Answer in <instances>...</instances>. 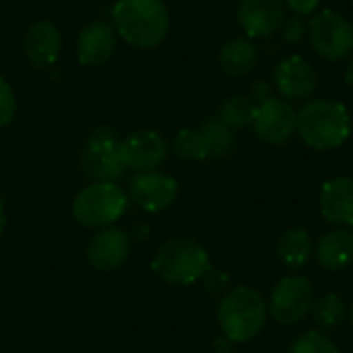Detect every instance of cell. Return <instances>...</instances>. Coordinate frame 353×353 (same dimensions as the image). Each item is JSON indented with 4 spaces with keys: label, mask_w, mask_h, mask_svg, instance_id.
<instances>
[{
    "label": "cell",
    "mask_w": 353,
    "mask_h": 353,
    "mask_svg": "<svg viewBox=\"0 0 353 353\" xmlns=\"http://www.w3.org/2000/svg\"><path fill=\"white\" fill-rule=\"evenodd\" d=\"M112 19L116 33L139 50L157 48L170 31V10L163 0H118Z\"/></svg>",
    "instance_id": "cell-1"
},
{
    "label": "cell",
    "mask_w": 353,
    "mask_h": 353,
    "mask_svg": "<svg viewBox=\"0 0 353 353\" xmlns=\"http://www.w3.org/2000/svg\"><path fill=\"white\" fill-rule=\"evenodd\" d=\"M296 132L310 149L333 151L350 139L352 114L341 101L327 97L308 99L298 110Z\"/></svg>",
    "instance_id": "cell-2"
},
{
    "label": "cell",
    "mask_w": 353,
    "mask_h": 353,
    "mask_svg": "<svg viewBox=\"0 0 353 353\" xmlns=\"http://www.w3.org/2000/svg\"><path fill=\"white\" fill-rule=\"evenodd\" d=\"M269 319L267 300L252 288H232L219 302L217 321L221 333L232 343H248L256 339Z\"/></svg>",
    "instance_id": "cell-3"
},
{
    "label": "cell",
    "mask_w": 353,
    "mask_h": 353,
    "mask_svg": "<svg viewBox=\"0 0 353 353\" xmlns=\"http://www.w3.org/2000/svg\"><path fill=\"white\" fill-rule=\"evenodd\" d=\"M151 269L174 285H192L211 271L209 252L192 238H172L153 254Z\"/></svg>",
    "instance_id": "cell-4"
},
{
    "label": "cell",
    "mask_w": 353,
    "mask_h": 353,
    "mask_svg": "<svg viewBox=\"0 0 353 353\" xmlns=\"http://www.w3.org/2000/svg\"><path fill=\"white\" fill-rule=\"evenodd\" d=\"M128 194L116 182H91L72 201V217L85 228H108L124 215Z\"/></svg>",
    "instance_id": "cell-5"
},
{
    "label": "cell",
    "mask_w": 353,
    "mask_h": 353,
    "mask_svg": "<svg viewBox=\"0 0 353 353\" xmlns=\"http://www.w3.org/2000/svg\"><path fill=\"white\" fill-rule=\"evenodd\" d=\"M308 39L319 56L339 62L353 52V25L335 8H323L308 21Z\"/></svg>",
    "instance_id": "cell-6"
},
{
    "label": "cell",
    "mask_w": 353,
    "mask_h": 353,
    "mask_svg": "<svg viewBox=\"0 0 353 353\" xmlns=\"http://www.w3.org/2000/svg\"><path fill=\"white\" fill-rule=\"evenodd\" d=\"M314 304V288L304 275H288L281 277L269 296V316L283 327L300 325L312 310Z\"/></svg>",
    "instance_id": "cell-7"
},
{
    "label": "cell",
    "mask_w": 353,
    "mask_h": 353,
    "mask_svg": "<svg viewBox=\"0 0 353 353\" xmlns=\"http://www.w3.org/2000/svg\"><path fill=\"white\" fill-rule=\"evenodd\" d=\"M83 170L93 182H116L124 174L120 159V141L108 126H99L91 132L81 155Z\"/></svg>",
    "instance_id": "cell-8"
},
{
    "label": "cell",
    "mask_w": 353,
    "mask_h": 353,
    "mask_svg": "<svg viewBox=\"0 0 353 353\" xmlns=\"http://www.w3.org/2000/svg\"><path fill=\"white\" fill-rule=\"evenodd\" d=\"M298 126V110L283 97H269L256 103L252 128L267 145H285Z\"/></svg>",
    "instance_id": "cell-9"
},
{
    "label": "cell",
    "mask_w": 353,
    "mask_h": 353,
    "mask_svg": "<svg viewBox=\"0 0 353 353\" xmlns=\"http://www.w3.org/2000/svg\"><path fill=\"white\" fill-rule=\"evenodd\" d=\"M273 85L288 101H302L314 95L319 87V72L310 60L300 54L285 56L273 70Z\"/></svg>",
    "instance_id": "cell-10"
},
{
    "label": "cell",
    "mask_w": 353,
    "mask_h": 353,
    "mask_svg": "<svg viewBox=\"0 0 353 353\" xmlns=\"http://www.w3.org/2000/svg\"><path fill=\"white\" fill-rule=\"evenodd\" d=\"M180 184L176 178L161 172H139L128 182V199H132L143 211L159 213L174 205Z\"/></svg>",
    "instance_id": "cell-11"
},
{
    "label": "cell",
    "mask_w": 353,
    "mask_h": 353,
    "mask_svg": "<svg viewBox=\"0 0 353 353\" xmlns=\"http://www.w3.org/2000/svg\"><path fill=\"white\" fill-rule=\"evenodd\" d=\"M285 0H240L238 23L248 39L271 37L281 31L288 14Z\"/></svg>",
    "instance_id": "cell-12"
},
{
    "label": "cell",
    "mask_w": 353,
    "mask_h": 353,
    "mask_svg": "<svg viewBox=\"0 0 353 353\" xmlns=\"http://www.w3.org/2000/svg\"><path fill=\"white\" fill-rule=\"evenodd\" d=\"M168 157V141L155 130H139L120 141V159L124 168L151 172Z\"/></svg>",
    "instance_id": "cell-13"
},
{
    "label": "cell",
    "mask_w": 353,
    "mask_h": 353,
    "mask_svg": "<svg viewBox=\"0 0 353 353\" xmlns=\"http://www.w3.org/2000/svg\"><path fill=\"white\" fill-rule=\"evenodd\" d=\"M130 254V236L114 225L101 228L87 246V259L97 271H116Z\"/></svg>",
    "instance_id": "cell-14"
},
{
    "label": "cell",
    "mask_w": 353,
    "mask_h": 353,
    "mask_svg": "<svg viewBox=\"0 0 353 353\" xmlns=\"http://www.w3.org/2000/svg\"><path fill=\"white\" fill-rule=\"evenodd\" d=\"M116 29L110 23H89L77 37V58L83 66H101L116 52Z\"/></svg>",
    "instance_id": "cell-15"
},
{
    "label": "cell",
    "mask_w": 353,
    "mask_h": 353,
    "mask_svg": "<svg viewBox=\"0 0 353 353\" xmlns=\"http://www.w3.org/2000/svg\"><path fill=\"white\" fill-rule=\"evenodd\" d=\"M321 215L339 228L353 225V178L337 176L321 188Z\"/></svg>",
    "instance_id": "cell-16"
},
{
    "label": "cell",
    "mask_w": 353,
    "mask_h": 353,
    "mask_svg": "<svg viewBox=\"0 0 353 353\" xmlns=\"http://www.w3.org/2000/svg\"><path fill=\"white\" fill-rule=\"evenodd\" d=\"M62 52V35L52 21H37L25 33V54L37 68L52 66Z\"/></svg>",
    "instance_id": "cell-17"
},
{
    "label": "cell",
    "mask_w": 353,
    "mask_h": 353,
    "mask_svg": "<svg viewBox=\"0 0 353 353\" xmlns=\"http://www.w3.org/2000/svg\"><path fill=\"white\" fill-rule=\"evenodd\" d=\"M314 259L316 263L331 271H343L353 263V232L347 228L331 230L323 234L314 246Z\"/></svg>",
    "instance_id": "cell-18"
},
{
    "label": "cell",
    "mask_w": 353,
    "mask_h": 353,
    "mask_svg": "<svg viewBox=\"0 0 353 353\" xmlns=\"http://www.w3.org/2000/svg\"><path fill=\"white\" fill-rule=\"evenodd\" d=\"M277 259L283 267L298 271L308 265V261L314 256V244L310 238V232L304 228H290L285 230L277 240Z\"/></svg>",
    "instance_id": "cell-19"
},
{
    "label": "cell",
    "mask_w": 353,
    "mask_h": 353,
    "mask_svg": "<svg viewBox=\"0 0 353 353\" xmlns=\"http://www.w3.org/2000/svg\"><path fill=\"white\" fill-rule=\"evenodd\" d=\"M259 64V50L248 37H236L221 46L219 68L230 77H246Z\"/></svg>",
    "instance_id": "cell-20"
},
{
    "label": "cell",
    "mask_w": 353,
    "mask_h": 353,
    "mask_svg": "<svg viewBox=\"0 0 353 353\" xmlns=\"http://www.w3.org/2000/svg\"><path fill=\"white\" fill-rule=\"evenodd\" d=\"M199 130L205 139L209 157H225L232 153L236 145V130L228 126L219 116H211L209 120H205Z\"/></svg>",
    "instance_id": "cell-21"
},
{
    "label": "cell",
    "mask_w": 353,
    "mask_h": 353,
    "mask_svg": "<svg viewBox=\"0 0 353 353\" xmlns=\"http://www.w3.org/2000/svg\"><path fill=\"white\" fill-rule=\"evenodd\" d=\"M312 321L321 331H335L339 329L347 319V306L341 296L337 294H325L312 304Z\"/></svg>",
    "instance_id": "cell-22"
},
{
    "label": "cell",
    "mask_w": 353,
    "mask_h": 353,
    "mask_svg": "<svg viewBox=\"0 0 353 353\" xmlns=\"http://www.w3.org/2000/svg\"><path fill=\"white\" fill-rule=\"evenodd\" d=\"M254 112H256V101L250 95H230L221 103L217 116L228 126L238 130V128H244V126H252Z\"/></svg>",
    "instance_id": "cell-23"
},
{
    "label": "cell",
    "mask_w": 353,
    "mask_h": 353,
    "mask_svg": "<svg viewBox=\"0 0 353 353\" xmlns=\"http://www.w3.org/2000/svg\"><path fill=\"white\" fill-rule=\"evenodd\" d=\"M174 153L186 161H203L209 157L205 139L196 128H182L174 139Z\"/></svg>",
    "instance_id": "cell-24"
},
{
    "label": "cell",
    "mask_w": 353,
    "mask_h": 353,
    "mask_svg": "<svg viewBox=\"0 0 353 353\" xmlns=\"http://www.w3.org/2000/svg\"><path fill=\"white\" fill-rule=\"evenodd\" d=\"M288 353H341V350L323 331H308L292 343Z\"/></svg>",
    "instance_id": "cell-25"
},
{
    "label": "cell",
    "mask_w": 353,
    "mask_h": 353,
    "mask_svg": "<svg viewBox=\"0 0 353 353\" xmlns=\"http://www.w3.org/2000/svg\"><path fill=\"white\" fill-rule=\"evenodd\" d=\"M17 114V97L12 87L0 77V128L8 126Z\"/></svg>",
    "instance_id": "cell-26"
},
{
    "label": "cell",
    "mask_w": 353,
    "mask_h": 353,
    "mask_svg": "<svg viewBox=\"0 0 353 353\" xmlns=\"http://www.w3.org/2000/svg\"><path fill=\"white\" fill-rule=\"evenodd\" d=\"M281 35L288 43H300L306 35H308V23L304 21V17H290L285 19L283 27H281Z\"/></svg>",
    "instance_id": "cell-27"
},
{
    "label": "cell",
    "mask_w": 353,
    "mask_h": 353,
    "mask_svg": "<svg viewBox=\"0 0 353 353\" xmlns=\"http://www.w3.org/2000/svg\"><path fill=\"white\" fill-rule=\"evenodd\" d=\"M321 2L323 0H285V6L298 17H308V14L319 12Z\"/></svg>",
    "instance_id": "cell-28"
},
{
    "label": "cell",
    "mask_w": 353,
    "mask_h": 353,
    "mask_svg": "<svg viewBox=\"0 0 353 353\" xmlns=\"http://www.w3.org/2000/svg\"><path fill=\"white\" fill-rule=\"evenodd\" d=\"M250 97H252L256 103H261V101H265V99L273 97V89H271V85H269L267 81H256V83L252 85V93H250Z\"/></svg>",
    "instance_id": "cell-29"
},
{
    "label": "cell",
    "mask_w": 353,
    "mask_h": 353,
    "mask_svg": "<svg viewBox=\"0 0 353 353\" xmlns=\"http://www.w3.org/2000/svg\"><path fill=\"white\" fill-rule=\"evenodd\" d=\"M213 353H236V350L232 347V341H228L225 337H219L215 341V352Z\"/></svg>",
    "instance_id": "cell-30"
},
{
    "label": "cell",
    "mask_w": 353,
    "mask_h": 353,
    "mask_svg": "<svg viewBox=\"0 0 353 353\" xmlns=\"http://www.w3.org/2000/svg\"><path fill=\"white\" fill-rule=\"evenodd\" d=\"M6 228V211H4V201L0 199V236Z\"/></svg>",
    "instance_id": "cell-31"
},
{
    "label": "cell",
    "mask_w": 353,
    "mask_h": 353,
    "mask_svg": "<svg viewBox=\"0 0 353 353\" xmlns=\"http://www.w3.org/2000/svg\"><path fill=\"white\" fill-rule=\"evenodd\" d=\"M345 83L353 87V58L350 60V64H347V68H345Z\"/></svg>",
    "instance_id": "cell-32"
},
{
    "label": "cell",
    "mask_w": 353,
    "mask_h": 353,
    "mask_svg": "<svg viewBox=\"0 0 353 353\" xmlns=\"http://www.w3.org/2000/svg\"><path fill=\"white\" fill-rule=\"evenodd\" d=\"M347 316H350V321H352V325H353V302H352V306H350V310H347Z\"/></svg>",
    "instance_id": "cell-33"
}]
</instances>
